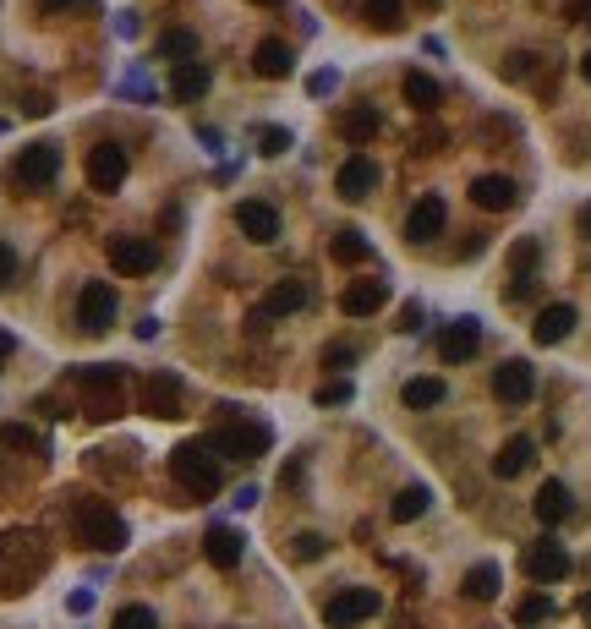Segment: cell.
I'll return each instance as SVG.
<instances>
[{
  "mask_svg": "<svg viewBox=\"0 0 591 629\" xmlns=\"http://www.w3.org/2000/svg\"><path fill=\"white\" fill-rule=\"evenodd\" d=\"M72 6H83V0H39L44 17H55V11H72Z\"/></svg>",
  "mask_w": 591,
  "mask_h": 629,
  "instance_id": "816d5d0a",
  "label": "cell"
},
{
  "mask_svg": "<svg viewBox=\"0 0 591 629\" xmlns=\"http://www.w3.org/2000/svg\"><path fill=\"white\" fill-rule=\"evenodd\" d=\"M214 83V72H208V61H181L176 72H170V93H176V104H197Z\"/></svg>",
  "mask_w": 591,
  "mask_h": 629,
  "instance_id": "7402d4cb",
  "label": "cell"
},
{
  "mask_svg": "<svg viewBox=\"0 0 591 629\" xmlns=\"http://www.w3.org/2000/svg\"><path fill=\"white\" fill-rule=\"evenodd\" d=\"M11 279H17V247L0 241V290H11Z\"/></svg>",
  "mask_w": 591,
  "mask_h": 629,
  "instance_id": "7bdbcfd3",
  "label": "cell"
},
{
  "mask_svg": "<svg viewBox=\"0 0 591 629\" xmlns=\"http://www.w3.org/2000/svg\"><path fill=\"white\" fill-rule=\"evenodd\" d=\"M477 351H482V323L477 318L444 323V334H438V361H444V367H460V361H471Z\"/></svg>",
  "mask_w": 591,
  "mask_h": 629,
  "instance_id": "7c38bea8",
  "label": "cell"
},
{
  "mask_svg": "<svg viewBox=\"0 0 591 629\" xmlns=\"http://www.w3.org/2000/svg\"><path fill=\"white\" fill-rule=\"evenodd\" d=\"M329 258L334 263H367V258H373V247H367L362 230H340V236L329 241Z\"/></svg>",
  "mask_w": 591,
  "mask_h": 629,
  "instance_id": "d6a6232c",
  "label": "cell"
},
{
  "mask_svg": "<svg viewBox=\"0 0 591 629\" xmlns=\"http://www.w3.org/2000/svg\"><path fill=\"white\" fill-rule=\"evenodd\" d=\"M378 126H384V115H378L373 104H356V110H345V115H340L345 143H356V148H362V143H373V137H378Z\"/></svg>",
  "mask_w": 591,
  "mask_h": 629,
  "instance_id": "4316f807",
  "label": "cell"
},
{
  "mask_svg": "<svg viewBox=\"0 0 591 629\" xmlns=\"http://www.w3.org/2000/svg\"><path fill=\"white\" fill-rule=\"evenodd\" d=\"M351 383H345V378H334V383H323V389L318 394H312V400H318V405H345V400H351Z\"/></svg>",
  "mask_w": 591,
  "mask_h": 629,
  "instance_id": "60d3db41",
  "label": "cell"
},
{
  "mask_svg": "<svg viewBox=\"0 0 591 629\" xmlns=\"http://www.w3.org/2000/svg\"><path fill=\"white\" fill-rule=\"evenodd\" d=\"M427 504H433V493H427V487H400V493H394V504H389V520H394V526H411V520L427 515Z\"/></svg>",
  "mask_w": 591,
  "mask_h": 629,
  "instance_id": "83f0119b",
  "label": "cell"
},
{
  "mask_svg": "<svg viewBox=\"0 0 591 629\" xmlns=\"http://www.w3.org/2000/svg\"><path fill=\"white\" fill-rule=\"evenodd\" d=\"M444 378H411L400 389V400H405V411H433V405H444Z\"/></svg>",
  "mask_w": 591,
  "mask_h": 629,
  "instance_id": "f1b7e54d",
  "label": "cell"
},
{
  "mask_svg": "<svg viewBox=\"0 0 591 629\" xmlns=\"http://www.w3.org/2000/svg\"><path fill=\"white\" fill-rule=\"evenodd\" d=\"M241 553H247V542H241V531H230V526H214V531L203 537V558H208L214 569H236Z\"/></svg>",
  "mask_w": 591,
  "mask_h": 629,
  "instance_id": "603a6c76",
  "label": "cell"
},
{
  "mask_svg": "<svg viewBox=\"0 0 591 629\" xmlns=\"http://www.w3.org/2000/svg\"><path fill=\"white\" fill-rule=\"evenodd\" d=\"M0 444H6V449H39V438H33V427L6 422V427H0Z\"/></svg>",
  "mask_w": 591,
  "mask_h": 629,
  "instance_id": "f35d334b",
  "label": "cell"
},
{
  "mask_svg": "<svg viewBox=\"0 0 591 629\" xmlns=\"http://www.w3.org/2000/svg\"><path fill=\"white\" fill-rule=\"evenodd\" d=\"M537 394V367L531 361H504L493 367V400L498 405H526Z\"/></svg>",
  "mask_w": 591,
  "mask_h": 629,
  "instance_id": "5bb4252c",
  "label": "cell"
},
{
  "mask_svg": "<svg viewBox=\"0 0 591 629\" xmlns=\"http://www.w3.org/2000/svg\"><path fill=\"white\" fill-rule=\"evenodd\" d=\"M258 482H247V487H236V509H252V504H258Z\"/></svg>",
  "mask_w": 591,
  "mask_h": 629,
  "instance_id": "681fc988",
  "label": "cell"
},
{
  "mask_svg": "<svg viewBox=\"0 0 591 629\" xmlns=\"http://www.w3.org/2000/svg\"><path fill=\"white\" fill-rule=\"evenodd\" d=\"M531 460H537V444H531V438H509V444L493 454V476L498 482H515L520 471H531Z\"/></svg>",
  "mask_w": 591,
  "mask_h": 629,
  "instance_id": "d4e9b609",
  "label": "cell"
},
{
  "mask_svg": "<svg viewBox=\"0 0 591 629\" xmlns=\"http://www.w3.org/2000/svg\"><path fill=\"white\" fill-rule=\"evenodd\" d=\"M438 99H444V88L433 83V77L427 72H405V104H411V110H438Z\"/></svg>",
  "mask_w": 591,
  "mask_h": 629,
  "instance_id": "4dcf8cb0",
  "label": "cell"
},
{
  "mask_svg": "<svg viewBox=\"0 0 591 629\" xmlns=\"http://www.w3.org/2000/svg\"><path fill=\"white\" fill-rule=\"evenodd\" d=\"M581 230H586V236H591V203L581 208Z\"/></svg>",
  "mask_w": 591,
  "mask_h": 629,
  "instance_id": "db71d44e",
  "label": "cell"
},
{
  "mask_svg": "<svg viewBox=\"0 0 591 629\" xmlns=\"http://www.w3.org/2000/svg\"><path fill=\"white\" fill-rule=\"evenodd\" d=\"M22 110H28V115H50L55 99H50V93H28V99H22Z\"/></svg>",
  "mask_w": 591,
  "mask_h": 629,
  "instance_id": "f6af8a7d",
  "label": "cell"
},
{
  "mask_svg": "<svg viewBox=\"0 0 591 629\" xmlns=\"http://www.w3.org/2000/svg\"><path fill=\"white\" fill-rule=\"evenodd\" d=\"M236 225H241L247 241L269 247V241H280V208L263 203V197H247V203H236Z\"/></svg>",
  "mask_w": 591,
  "mask_h": 629,
  "instance_id": "e0dca14e",
  "label": "cell"
},
{
  "mask_svg": "<svg viewBox=\"0 0 591 629\" xmlns=\"http://www.w3.org/2000/svg\"><path fill=\"white\" fill-rule=\"evenodd\" d=\"M400 329H405V334H416V329H422V307H416V301L400 312Z\"/></svg>",
  "mask_w": 591,
  "mask_h": 629,
  "instance_id": "c3c4849f",
  "label": "cell"
},
{
  "mask_svg": "<svg viewBox=\"0 0 591 629\" xmlns=\"http://www.w3.org/2000/svg\"><path fill=\"white\" fill-rule=\"evenodd\" d=\"M110 323H115V290L104 285V279H88V285L77 290V329L104 334Z\"/></svg>",
  "mask_w": 591,
  "mask_h": 629,
  "instance_id": "9c48e42d",
  "label": "cell"
},
{
  "mask_svg": "<svg viewBox=\"0 0 591 629\" xmlns=\"http://www.w3.org/2000/svg\"><path fill=\"white\" fill-rule=\"evenodd\" d=\"M66 608H72L77 619H83V613H94V591H72V597H66Z\"/></svg>",
  "mask_w": 591,
  "mask_h": 629,
  "instance_id": "bcb514c9",
  "label": "cell"
},
{
  "mask_svg": "<svg viewBox=\"0 0 591 629\" xmlns=\"http://www.w3.org/2000/svg\"><path fill=\"white\" fill-rule=\"evenodd\" d=\"M44 569H50V547H44L39 531H6L0 537V586L6 591H28Z\"/></svg>",
  "mask_w": 591,
  "mask_h": 629,
  "instance_id": "6da1fadb",
  "label": "cell"
},
{
  "mask_svg": "<svg viewBox=\"0 0 591 629\" xmlns=\"http://www.w3.org/2000/svg\"><path fill=\"white\" fill-rule=\"evenodd\" d=\"M422 6H427V11H433V6H444V0H422Z\"/></svg>",
  "mask_w": 591,
  "mask_h": 629,
  "instance_id": "680465c9",
  "label": "cell"
},
{
  "mask_svg": "<svg viewBox=\"0 0 591 629\" xmlns=\"http://www.w3.org/2000/svg\"><path fill=\"white\" fill-rule=\"evenodd\" d=\"M269 444H274L269 422H225L208 438V449L225 454V460H258V454H269Z\"/></svg>",
  "mask_w": 591,
  "mask_h": 629,
  "instance_id": "5b68a950",
  "label": "cell"
},
{
  "mask_svg": "<svg viewBox=\"0 0 591 629\" xmlns=\"http://www.w3.org/2000/svg\"><path fill=\"white\" fill-rule=\"evenodd\" d=\"M110 629H159V613L148 608V602H132V608L115 613V624H110Z\"/></svg>",
  "mask_w": 591,
  "mask_h": 629,
  "instance_id": "8d00e7d4",
  "label": "cell"
},
{
  "mask_svg": "<svg viewBox=\"0 0 591 629\" xmlns=\"http://www.w3.org/2000/svg\"><path fill=\"white\" fill-rule=\"evenodd\" d=\"M537 258H542V247H537V241H515V247H509V274H515V279H531Z\"/></svg>",
  "mask_w": 591,
  "mask_h": 629,
  "instance_id": "d590c367",
  "label": "cell"
},
{
  "mask_svg": "<svg viewBox=\"0 0 591 629\" xmlns=\"http://www.w3.org/2000/svg\"><path fill=\"white\" fill-rule=\"evenodd\" d=\"M159 55H165V61H197V33L192 28H165L159 33Z\"/></svg>",
  "mask_w": 591,
  "mask_h": 629,
  "instance_id": "1f68e13d",
  "label": "cell"
},
{
  "mask_svg": "<svg viewBox=\"0 0 591 629\" xmlns=\"http://www.w3.org/2000/svg\"><path fill=\"white\" fill-rule=\"evenodd\" d=\"M307 307V285L301 279H274L269 290H263V301H258V312H252V329H263V323H274V318H291V312Z\"/></svg>",
  "mask_w": 591,
  "mask_h": 629,
  "instance_id": "30bf717a",
  "label": "cell"
},
{
  "mask_svg": "<svg viewBox=\"0 0 591 629\" xmlns=\"http://www.w3.org/2000/svg\"><path fill=\"white\" fill-rule=\"evenodd\" d=\"M291 66H296V55H291V44H280V39H263L258 50H252V72L258 77H291Z\"/></svg>",
  "mask_w": 591,
  "mask_h": 629,
  "instance_id": "484cf974",
  "label": "cell"
},
{
  "mask_svg": "<svg viewBox=\"0 0 591 629\" xmlns=\"http://www.w3.org/2000/svg\"><path fill=\"white\" fill-rule=\"evenodd\" d=\"M581 77H586V83H591V50L581 55Z\"/></svg>",
  "mask_w": 591,
  "mask_h": 629,
  "instance_id": "11a10c76",
  "label": "cell"
},
{
  "mask_svg": "<svg viewBox=\"0 0 591 629\" xmlns=\"http://www.w3.org/2000/svg\"><path fill=\"white\" fill-rule=\"evenodd\" d=\"M373 186H378V165H373L367 154H351V159L340 165V176H334V192H340L345 203H362Z\"/></svg>",
  "mask_w": 591,
  "mask_h": 629,
  "instance_id": "d6986e66",
  "label": "cell"
},
{
  "mask_svg": "<svg viewBox=\"0 0 591 629\" xmlns=\"http://www.w3.org/2000/svg\"><path fill=\"white\" fill-rule=\"evenodd\" d=\"M575 323H581V312H575L570 301H553V307L537 312L531 340H537V345H559V340H570V334H575Z\"/></svg>",
  "mask_w": 591,
  "mask_h": 629,
  "instance_id": "ac0fdd59",
  "label": "cell"
},
{
  "mask_svg": "<svg viewBox=\"0 0 591 629\" xmlns=\"http://www.w3.org/2000/svg\"><path fill=\"white\" fill-rule=\"evenodd\" d=\"M520 569H526L537 586H559V580L570 575V553H564L559 542H531L526 558H520Z\"/></svg>",
  "mask_w": 591,
  "mask_h": 629,
  "instance_id": "2e32d148",
  "label": "cell"
},
{
  "mask_svg": "<svg viewBox=\"0 0 591 629\" xmlns=\"http://www.w3.org/2000/svg\"><path fill=\"white\" fill-rule=\"evenodd\" d=\"M170 476H176L181 493L192 498H214L219 487H225V476H219V460L214 449H208V438H192V444H176L170 449Z\"/></svg>",
  "mask_w": 591,
  "mask_h": 629,
  "instance_id": "3957f363",
  "label": "cell"
},
{
  "mask_svg": "<svg viewBox=\"0 0 591 629\" xmlns=\"http://www.w3.org/2000/svg\"><path fill=\"white\" fill-rule=\"evenodd\" d=\"M581 613H586V619H591V597H581Z\"/></svg>",
  "mask_w": 591,
  "mask_h": 629,
  "instance_id": "9f6ffc18",
  "label": "cell"
},
{
  "mask_svg": "<svg viewBox=\"0 0 591 629\" xmlns=\"http://www.w3.org/2000/svg\"><path fill=\"white\" fill-rule=\"evenodd\" d=\"M115 33H121V39H137V11H121V17H115Z\"/></svg>",
  "mask_w": 591,
  "mask_h": 629,
  "instance_id": "7dc6e473",
  "label": "cell"
},
{
  "mask_svg": "<svg viewBox=\"0 0 591 629\" xmlns=\"http://www.w3.org/2000/svg\"><path fill=\"white\" fill-rule=\"evenodd\" d=\"M55 176H61V148L55 143H33L17 154V181L28 186V192H39V186H50Z\"/></svg>",
  "mask_w": 591,
  "mask_h": 629,
  "instance_id": "9a60e30c",
  "label": "cell"
},
{
  "mask_svg": "<svg viewBox=\"0 0 591 629\" xmlns=\"http://www.w3.org/2000/svg\"><path fill=\"white\" fill-rule=\"evenodd\" d=\"M285 148H291V132H285V126H263L258 132V154L263 159H280Z\"/></svg>",
  "mask_w": 591,
  "mask_h": 629,
  "instance_id": "74e56055",
  "label": "cell"
},
{
  "mask_svg": "<svg viewBox=\"0 0 591 629\" xmlns=\"http://www.w3.org/2000/svg\"><path fill=\"white\" fill-rule=\"evenodd\" d=\"M471 203L488 208V214H509V208L520 203V186L509 176H477L471 181Z\"/></svg>",
  "mask_w": 591,
  "mask_h": 629,
  "instance_id": "ffe728a7",
  "label": "cell"
},
{
  "mask_svg": "<svg viewBox=\"0 0 591 629\" xmlns=\"http://www.w3.org/2000/svg\"><path fill=\"white\" fill-rule=\"evenodd\" d=\"M312 93H318V99H323V93H334V72H312V83H307Z\"/></svg>",
  "mask_w": 591,
  "mask_h": 629,
  "instance_id": "f907efd6",
  "label": "cell"
},
{
  "mask_svg": "<svg viewBox=\"0 0 591 629\" xmlns=\"http://www.w3.org/2000/svg\"><path fill=\"white\" fill-rule=\"evenodd\" d=\"M323 553H329V537H318V531H301V537H291V558H296V564H318Z\"/></svg>",
  "mask_w": 591,
  "mask_h": 629,
  "instance_id": "e575fe53",
  "label": "cell"
},
{
  "mask_svg": "<svg viewBox=\"0 0 591 629\" xmlns=\"http://www.w3.org/2000/svg\"><path fill=\"white\" fill-rule=\"evenodd\" d=\"M110 269L115 274H154L159 247L148 236H110Z\"/></svg>",
  "mask_w": 591,
  "mask_h": 629,
  "instance_id": "4fadbf2b",
  "label": "cell"
},
{
  "mask_svg": "<svg viewBox=\"0 0 591 629\" xmlns=\"http://www.w3.org/2000/svg\"><path fill=\"white\" fill-rule=\"evenodd\" d=\"M531 509H537L542 526H564V520L575 515V498H570V487H564V482H542V487H537V504H531Z\"/></svg>",
  "mask_w": 591,
  "mask_h": 629,
  "instance_id": "cb8c5ba5",
  "label": "cell"
},
{
  "mask_svg": "<svg viewBox=\"0 0 591 629\" xmlns=\"http://www.w3.org/2000/svg\"><path fill=\"white\" fill-rule=\"evenodd\" d=\"M72 531L83 547H94V553H121L126 547V520L121 509L110 504V498H77L72 504Z\"/></svg>",
  "mask_w": 591,
  "mask_h": 629,
  "instance_id": "7a4b0ae2",
  "label": "cell"
},
{
  "mask_svg": "<svg viewBox=\"0 0 591 629\" xmlns=\"http://www.w3.org/2000/svg\"><path fill=\"white\" fill-rule=\"evenodd\" d=\"M137 400H143L148 416L176 422V416H181V378H176V372H148L143 389H137Z\"/></svg>",
  "mask_w": 591,
  "mask_h": 629,
  "instance_id": "8fae6325",
  "label": "cell"
},
{
  "mask_svg": "<svg viewBox=\"0 0 591 629\" xmlns=\"http://www.w3.org/2000/svg\"><path fill=\"white\" fill-rule=\"evenodd\" d=\"M77 394L88 400V416H115L121 411V394H126V372L110 367V361H94V367H72Z\"/></svg>",
  "mask_w": 591,
  "mask_h": 629,
  "instance_id": "277c9868",
  "label": "cell"
},
{
  "mask_svg": "<svg viewBox=\"0 0 591 629\" xmlns=\"http://www.w3.org/2000/svg\"><path fill=\"white\" fill-rule=\"evenodd\" d=\"M498 586H504V575H498V564H477L466 569V580H460V591H466L471 602H493Z\"/></svg>",
  "mask_w": 591,
  "mask_h": 629,
  "instance_id": "f546056e",
  "label": "cell"
},
{
  "mask_svg": "<svg viewBox=\"0 0 591 629\" xmlns=\"http://www.w3.org/2000/svg\"><path fill=\"white\" fill-rule=\"evenodd\" d=\"M11 351H17V340H11L6 329H0V356H11Z\"/></svg>",
  "mask_w": 591,
  "mask_h": 629,
  "instance_id": "f5cc1de1",
  "label": "cell"
},
{
  "mask_svg": "<svg viewBox=\"0 0 591 629\" xmlns=\"http://www.w3.org/2000/svg\"><path fill=\"white\" fill-rule=\"evenodd\" d=\"M384 301H389V285H384V279H356V285H345L340 312H345V318H373Z\"/></svg>",
  "mask_w": 591,
  "mask_h": 629,
  "instance_id": "44dd1931",
  "label": "cell"
},
{
  "mask_svg": "<svg viewBox=\"0 0 591 629\" xmlns=\"http://www.w3.org/2000/svg\"><path fill=\"white\" fill-rule=\"evenodd\" d=\"M444 225H449L444 197H438V192H427V197H416V203H411V214H405V241H411V247H427V241H438V236H444Z\"/></svg>",
  "mask_w": 591,
  "mask_h": 629,
  "instance_id": "ba28073f",
  "label": "cell"
},
{
  "mask_svg": "<svg viewBox=\"0 0 591 629\" xmlns=\"http://www.w3.org/2000/svg\"><path fill=\"white\" fill-rule=\"evenodd\" d=\"M252 6H280V0H252Z\"/></svg>",
  "mask_w": 591,
  "mask_h": 629,
  "instance_id": "6f0895ef",
  "label": "cell"
},
{
  "mask_svg": "<svg viewBox=\"0 0 591 629\" xmlns=\"http://www.w3.org/2000/svg\"><path fill=\"white\" fill-rule=\"evenodd\" d=\"M83 170H88V186H94V192H121L132 159H126L121 143H94V148H88V165H83Z\"/></svg>",
  "mask_w": 591,
  "mask_h": 629,
  "instance_id": "52a82bcc",
  "label": "cell"
},
{
  "mask_svg": "<svg viewBox=\"0 0 591 629\" xmlns=\"http://www.w3.org/2000/svg\"><path fill=\"white\" fill-rule=\"evenodd\" d=\"M531 72H537V55H526V50H520V55H509V66H504V77H509V83H526Z\"/></svg>",
  "mask_w": 591,
  "mask_h": 629,
  "instance_id": "b9f144b4",
  "label": "cell"
},
{
  "mask_svg": "<svg viewBox=\"0 0 591 629\" xmlns=\"http://www.w3.org/2000/svg\"><path fill=\"white\" fill-rule=\"evenodd\" d=\"M351 361H356L351 345H329V351H323V367H334V372H340V367H351Z\"/></svg>",
  "mask_w": 591,
  "mask_h": 629,
  "instance_id": "ee69618b",
  "label": "cell"
},
{
  "mask_svg": "<svg viewBox=\"0 0 591 629\" xmlns=\"http://www.w3.org/2000/svg\"><path fill=\"white\" fill-rule=\"evenodd\" d=\"M362 17H367V28H378V33H400L405 6H400V0H367Z\"/></svg>",
  "mask_w": 591,
  "mask_h": 629,
  "instance_id": "836d02e7",
  "label": "cell"
},
{
  "mask_svg": "<svg viewBox=\"0 0 591 629\" xmlns=\"http://www.w3.org/2000/svg\"><path fill=\"white\" fill-rule=\"evenodd\" d=\"M542 619H553V602L548 597H526V602H520V624H542Z\"/></svg>",
  "mask_w": 591,
  "mask_h": 629,
  "instance_id": "ab89813d",
  "label": "cell"
},
{
  "mask_svg": "<svg viewBox=\"0 0 591 629\" xmlns=\"http://www.w3.org/2000/svg\"><path fill=\"white\" fill-rule=\"evenodd\" d=\"M378 608H384V597H378V591H367V586H345L340 597H329V608H323V624H329V629H356V624L373 619Z\"/></svg>",
  "mask_w": 591,
  "mask_h": 629,
  "instance_id": "8992f818",
  "label": "cell"
}]
</instances>
